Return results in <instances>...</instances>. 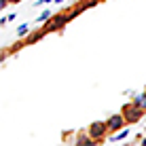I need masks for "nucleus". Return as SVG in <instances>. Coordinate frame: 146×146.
<instances>
[{"mask_svg": "<svg viewBox=\"0 0 146 146\" xmlns=\"http://www.w3.org/2000/svg\"><path fill=\"white\" fill-rule=\"evenodd\" d=\"M144 112H146V110H142L135 102H129V104H125V106H123V117H125V121H127L129 125L138 123V121L144 117Z\"/></svg>", "mask_w": 146, "mask_h": 146, "instance_id": "f257e3e1", "label": "nucleus"}, {"mask_svg": "<svg viewBox=\"0 0 146 146\" xmlns=\"http://www.w3.org/2000/svg\"><path fill=\"white\" fill-rule=\"evenodd\" d=\"M68 21H70L68 13H57L55 17H51L47 23H44V30H47V32H57V30H62Z\"/></svg>", "mask_w": 146, "mask_h": 146, "instance_id": "f03ea898", "label": "nucleus"}, {"mask_svg": "<svg viewBox=\"0 0 146 146\" xmlns=\"http://www.w3.org/2000/svg\"><path fill=\"white\" fill-rule=\"evenodd\" d=\"M89 135L95 140V142H100L102 138H106V131H108V125L104 123V121H95V123H91L89 125Z\"/></svg>", "mask_w": 146, "mask_h": 146, "instance_id": "7ed1b4c3", "label": "nucleus"}, {"mask_svg": "<svg viewBox=\"0 0 146 146\" xmlns=\"http://www.w3.org/2000/svg\"><path fill=\"white\" fill-rule=\"evenodd\" d=\"M106 125H108V131L110 133H117L119 129H123L125 125H127V121H125L123 112H117V114H110V117H108Z\"/></svg>", "mask_w": 146, "mask_h": 146, "instance_id": "20e7f679", "label": "nucleus"}, {"mask_svg": "<svg viewBox=\"0 0 146 146\" xmlns=\"http://www.w3.org/2000/svg\"><path fill=\"white\" fill-rule=\"evenodd\" d=\"M44 34H47V30H44V28H42V30H34V32H30L28 36L23 38V42H26V44H34V42H38Z\"/></svg>", "mask_w": 146, "mask_h": 146, "instance_id": "39448f33", "label": "nucleus"}, {"mask_svg": "<svg viewBox=\"0 0 146 146\" xmlns=\"http://www.w3.org/2000/svg\"><path fill=\"white\" fill-rule=\"evenodd\" d=\"M129 133H131V131H129L127 127H123V129H119L117 133H112V135H110V138H108V142H119V140H125Z\"/></svg>", "mask_w": 146, "mask_h": 146, "instance_id": "423d86ee", "label": "nucleus"}, {"mask_svg": "<svg viewBox=\"0 0 146 146\" xmlns=\"http://www.w3.org/2000/svg\"><path fill=\"white\" fill-rule=\"evenodd\" d=\"M131 102H135L142 110H146V91H140V93H133V100Z\"/></svg>", "mask_w": 146, "mask_h": 146, "instance_id": "0eeeda50", "label": "nucleus"}, {"mask_svg": "<svg viewBox=\"0 0 146 146\" xmlns=\"http://www.w3.org/2000/svg\"><path fill=\"white\" fill-rule=\"evenodd\" d=\"M49 19H51V11H49V9H44V11L36 17V23H47Z\"/></svg>", "mask_w": 146, "mask_h": 146, "instance_id": "6e6552de", "label": "nucleus"}, {"mask_svg": "<svg viewBox=\"0 0 146 146\" xmlns=\"http://www.w3.org/2000/svg\"><path fill=\"white\" fill-rule=\"evenodd\" d=\"M28 34H30V28H28V23H21V26L17 28V36H19V38H26Z\"/></svg>", "mask_w": 146, "mask_h": 146, "instance_id": "1a4fd4ad", "label": "nucleus"}, {"mask_svg": "<svg viewBox=\"0 0 146 146\" xmlns=\"http://www.w3.org/2000/svg\"><path fill=\"white\" fill-rule=\"evenodd\" d=\"M83 11H85V9H83V4H76V7H74V11H68V15H70V19H74L76 15H80Z\"/></svg>", "mask_w": 146, "mask_h": 146, "instance_id": "9d476101", "label": "nucleus"}, {"mask_svg": "<svg viewBox=\"0 0 146 146\" xmlns=\"http://www.w3.org/2000/svg\"><path fill=\"white\" fill-rule=\"evenodd\" d=\"M9 2H11V0H0V9H7Z\"/></svg>", "mask_w": 146, "mask_h": 146, "instance_id": "9b49d317", "label": "nucleus"}, {"mask_svg": "<svg viewBox=\"0 0 146 146\" xmlns=\"http://www.w3.org/2000/svg\"><path fill=\"white\" fill-rule=\"evenodd\" d=\"M59 2H64V0H55V4H59Z\"/></svg>", "mask_w": 146, "mask_h": 146, "instance_id": "f8f14e48", "label": "nucleus"}, {"mask_svg": "<svg viewBox=\"0 0 146 146\" xmlns=\"http://www.w3.org/2000/svg\"><path fill=\"white\" fill-rule=\"evenodd\" d=\"M11 2H17V0H11Z\"/></svg>", "mask_w": 146, "mask_h": 146, "instance_id": "ddd939ff", "label": "nucleus"}, {"mask_svg": "<svg viewBox=\"0 0 146 146\" xmlns=\"http://www.w3.org/2000/svg\"><path fill=\"white\" fill-rule=\"evenodd\" d=\"M144 131H146V127H144Z\"/></svg>", "mask_w": 146, "mask_h": 146, "instance_id": "4468645a", "label": "nucleus"}, {"mask_svg": "<svg viewBox=\"0 0 146 146\" xmlns=\"http://www.w3.org/2000/svg\"><path fill=\"white\" fill-rule=\"evenodd\" d=\"M36 2H38V0H36Z\"/></svg>", "mask_w": 146, "mask_h": 146, "instance_id": "2eb2a0df", "label": "nucleus"}]
</instances>
